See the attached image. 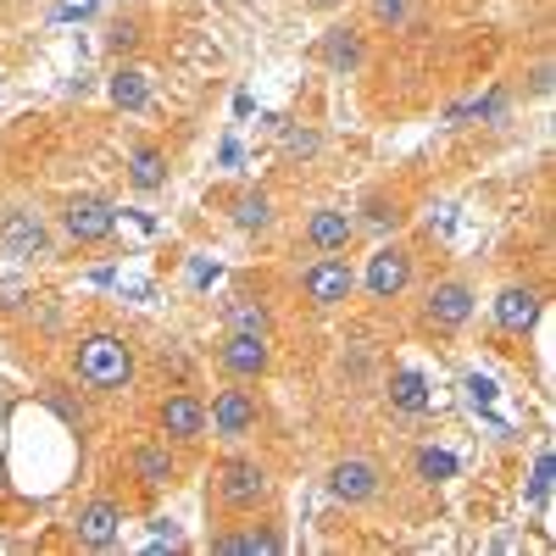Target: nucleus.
Returning <instances> with one entry per match:
<instances>
[{"mask_svg":"<svg viewBox=\"0 0 556 556\" xmlns=\"http://www.w3.org/2000/svg\"><path fill=\"white\" fill-rule=\"evenodd\" d=\"M390 401H395L401 412H424V406H429L424 374H395V379H390Z\"/></svg>","mask_w":556,"mask_h":556,"instance_id":"aec40b11","label":"nucleus"},{"mask_svg":"<svg viewBox=\"0 0 556 556\" xmlns=\"http://www.w3.org/2000/svg\"><path fill=\"white\" fill-rule=\"evenodd\" d=\"M424 317L434 323V329H462V323L473 317V290L462 285V278H445V285H434V290H429Z\"/></svg>","mask_w":556,"mask_h":556,"instance_id":"9d476101","label":"nucleus"},{"mask_svg":"<svg viewBox=\"0 0 556 556\" xmlns=\"http://www.w3.org/2000/svg\"><path fill=\"white\" fill-rule=\"evenodd\" d=\"M45 245H51V235H45V217L28 212V206H12L7 217H0V256H45Z\"/></svg>","mask_w":556,"mask_h":556,"instance_id":"39448f33","label":"nucleus"},{"mask_svg":"<svg viewBox=\"0 0 556 556\" xmlns=\"http://www.w3.org/2000/svg\"><path fill=\"white\" fill-rule=\"evenodd\" d=\"M212 551L217 556H273V551H285V540H278L273 529H245V534H217L212 540Z\"/></svg>","mask_w":556,"mask_h":556,"instance_id":"f3484780","label":"nucleus"},{"mask_svg":"<svg viewBox=\"0 0 556 556\" xmlns=\"http://www.w3.org/2000/svg\"><path fill=\"white\" fill-rule=\"evenodd\" d=\"M235 223H240V228H267V223H273V201H267L262 190L235 195Z\"/></svg>","mask_w":556,"mask_h":556,"instance_id":"412c9836","label":"nucleus"},{"mask_svg":"<svg viewBox=\"0 0 556 556\" xmlns=\"http://www.w3.org/2000/svg\"><path fill=\"white\" fill-rule=\"evenodd\" d=\"M217 362H223V374H235V379H262L267 374V340L262 334H228L217 345Z\"/></svg>","mask_w":556,"mask_h":556,"instance_id":"9b49d317","label":"nucleus"},{"mask_svg":"<svg viewBox=\"0 0 556 556\" xmlns=\"http://www.w3.org/2000/svg\"><path fill=\"white\" fill-rule=\"evenodd\" d=\"M534 317H540V290L513 285V290H501V295H495V323H501L506 334H529V329H534Z\"/></svg>","mask_w":556,"mask_h":556,"instance_id":"4468645a","label":"nucleus"},{"mask_svg":"<svg viewBox=\"0 0 556 556\" xmlns=\"http://www.w3.org/2000/svg\"><path fill=\"white\" fill-rule=\"evenodd\" d=\"M367 56V45L356 28H334V34H323V62H329L334 73H356Z\"/></svg>","mask_w":556,"mask_h":556,"instance_id":"2eb2a0df","label":"nucleus"},{"mask_svg":"<svg viewBox=\"0 0 556 556\" xmlns=\"http://www.w3.org/2000/svg\"><path fill=\"white\" fill-rule=\"evenodd\" d=\"M267 495H273V479H267L262 462L235 456V462H223V468H217V501L228 506V513H256Z\"/></svg>","mask_w":556,"mask_h":556,"instance_id":"f03ea898","label":"nucleus"},{"mask_svg":"<svg viewBox=\"0 0 556 556\" xmlns=\"http://www.w3.org/2000/svg\"><path fill=\"white\" fill-rule=\"evenodd\" d=\"M45 401H51V406H56V412L67 417V424H84V406H78V401H73V395H67L62 384H45Z\"/></svg>","mask_w":556,"mask_h":556,"instance_id":"5701e85b","label":"nucleus"},{"mask_svg":"<svg viewBox=\"0 0 556 556\" xmlns=\"http://www.w3.org/2000/svg\"><path fill=\"white\" fill-rule=\"evenodd\" d=\"M73 374L84 390L96 395H117L134 384V345L123 334H84L73 351Z\"/></svg>","mask_w":556,"mask_h":556,"instance_id":"f257e3e1","label":"nucleus"},{"mask_svg":"<svg viewBox=\"0 0 556 556\" xmlns=\"http://www.w3.org/2000/svg\"><path fill=\"white\" fill-rule=\"evenodd\" d=\"M128 468H134V479H139V484H173V473H178L167 445H134Z\"/></svg>","mask_w":556,"mask_h":556,"instance_id":"dca6fc26","label":"nucleus"},{"mask_svg":"<svg viewBox=\"0 0 556 556\" xmlns=\"http://www.w3.org/2000/svg\"><path fill=\"white\" fill-rule=\"evenodd\" d=\"M156 424L167 440H201L206 434V406L195 395H167L162 412H156Z\"/></svg>","mask_w":556,"mask_h":556,"instance_id":"ddd939ff","label":"nucleus"},{"mask_svg":"<svg viewBox=\"0 0 556 556\" xmlns=\"http://www.w3.org/2000/svg\"><path fill=\"white\" fill-rule=\"evenodd\" d=\"M146 96H151V89H146V73H134V67H123V73L112 78V101H117V106L139 112V106H146Z\"/></svg>","mask_w":556,"mask_h":556,"instance_id":"4be33fe9","label":"nucleus"},{"mask_svg":"<svg viewBox=\"0 0 556 556\" xmlns=\"http://www.w3.org/2000/svg\"><path fill=\"white\" fill-rule=\"evenodd\" d=\"M351 240H356V223H351L345 212L323 206V212H312V217H306V245H312V251H323V256H340Z\"/></svg>","mask_w":556,"mask_h":556,"instance_id":"f8f14e48","label":"nucleus"},{"mask_svg":"<svg viewBox=\"0 0 556 556\" xmlns=\"http://www.w3.org/2000/svg\"><path fill=\"white\" fill-rule=\"evenodd\" d=\"M406 285H412V251L384 245V251L367 256V295L374 301H395Z\"/></svg>","mask_w":556,"mask_h":556,"instance_id":"0eeeda50","label":"nucleus"},{"mask_svg":"<svg viewBox=\"0 0 556 556\" xmlns=\"http://www.w3.org/2000/svg\"><path fill=\"white\" fill-rule=\"evenodd\" d=\"M301 290H306V301H312L317 312H334V306H345V301H351L356 273H351V262H345V256H317V262L301 273Z\"/></svg>","mask_w":556,"mask_h":556,"instance_id":"7ed1b4c3","label":"nucleus"},{"mask_svg":"<svg viewBox=\"0 0 556 556\" xmlns=\"http://www.w3.org/2000/svg\"><path fill=\"white\" fill-rule=\"evenodd\" d=\"M424 473H451V456H434V451H429V456H424Z\"/></svg>","mask_w":556,"mask_h":556,"instance_id":"bb28decb","label":"nucleus"},{"mask_svg":"<svg viewBox=\"0 0 556 556\" xmlns=\"http://www.w3.org/2000/svg\"><path fill=\"white\" fill-rule=\"evenodd\" d=\"M128 178H134V190H162V184H167V156L156 146H139Z\"/></svg>","mask_w":556,"mask_h":556,"instance_id":"6ab92c4d","label":"nucleus"},{"mask_svg":"<svg viewBox=\"0 0 556 556\" xmlns=\"http://www.w3.org/2000/svg\"><path fill=\"white\" fill-rule=\"evenodd\" d=\"M206 424H212L223 440H245V434L262 424L256 395H251V390H217V395H212V412H206Z\"/></svg>","mask_w":556,"mask_h":556,"instance_id":"20e7f679","label":"nucleus"},{"mask_svg":"<svg viewBox=\"0 0 556 556\" xmlns=\"http://www.w3.org/2000/svg\"><path fill=\"white\" fill-rule=\"evenodd\" d=\"M317 146H323V139H317L312 128H290V134H285V151H290V156H317Z\"/></svg>","mask_w":556,"mask_h":556,"instance_id":"b1692460","label":"nucleus"},{"mask_svg":"<svg viewBox=\"0 0 556 556\" xmlns=\"http://www.w3.org/2000/svg\"><path fill=\"white\" fill-rule=\"evenodd\" d=\"M374 17L379 23H406V0H374Z\"/></svg>","mask_w":556,"mask_h":556,"instance_id":"393cba45","label":"nucleus"},{"mask_svg":"<svg viewBox=\"0 0 556 556\" xmlns=\"http://www.w3.org/2000/svg\"><path fill=\"white\" fill-rule=\"evenodd\" d=\"M62 223H67V235H73L78 245H96V240H106L112 228H117V212H112V201H101V195H73L67 212H62Z\"/></svg>","mask_w":556,"mask_h":556,"instance_id":"423d86ee","label":"nucleus"},{"mask_svg":"<svg viewBox=\"0 0 556 556\" xmlns=\"http://www.w3.org/2000/svg\"><path fill=\"white\" fill-rule=\"evenodd\" d=\"M317 7H334V0H317Z\"/></svg>","mask_w":556,"mask_h":556,"instance_id":"cd10ccee","label":"nucleus"},{"mask_svg":"<svg viewBox=\"0 0 556 556\" xmlns=\"http://www.w3.org/2000/svg\"><path fill=\"white\" fill-rule=\"evenodd\" d=\"M123 540V506L117 501H89L84 513H78V545H89V551H112Z\"/></svg>","mask_w":556,"mask_h":556,"instance_id":"1a4fd4ad","label":"nucleus"},{"mask_svg":"<svg viewBox=\"0 0 556 556\" xmlns=\"http://www.w3.org/2000/svg\"><path fill=\"white\" fill-rule=\"evenodd\" d=\"M329 495L345 501V506L374 501V495H379V468H374L367 456H345V462H334V468H329Z\"/></svg>","mask_w":556,"mask_h":556,"instance_id":"6e6552de","label":"nucleus"},{"mask_svg":"<svg viewBox=\"0 0 556 556\" xmlns=\"http://www.w3.org/2000/svg\"><path fill=\"white\" fill-rule=\"evenodd\" d=\"M223 317H228V334H262L267 340V329H273V317H267V306L262 301H228L223 306Z\"/></svg>","mask_w":556,"mask_h":556,"instance_id":"a211bd4d","label":"nucleus"},{"mask_svg":"<svg viewBox=\"0 0 556 556\" xmlns=\"http://www.w3.org/2000/svg\"><path fill=\"white\" fill-rule=\"evenodd\" d=\"M134 45H139V28L134 23H117L112 28V51H134Z\"/></svg>","mask_w":556,"mask_h":556,"instance_id":"a878e982","label":"nucleus"}]
</instances>
